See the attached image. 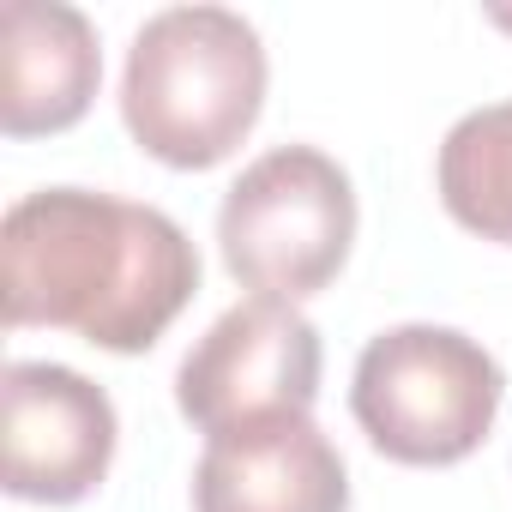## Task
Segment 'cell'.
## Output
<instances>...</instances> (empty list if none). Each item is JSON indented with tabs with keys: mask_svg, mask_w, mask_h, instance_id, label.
I'll list each match as a JSON object with an SVG mask.
<instances>
[{
	"mask_svg": "<svg viewBox=\"0 0 512 512\" xmlns=\"http://www.w3.org/2000/svg\"><path fill=\"white\" fill-rule=\"evenodd\" d=\"M103 85V49L79 7L7 0L0 13V133L43 139L85 121Z\"/></svg>",
	"mask_w": 512,
	"mask_h": 512,
	"instance_id": "8",
	"label": "cell"
},
{
	"mask_svg": "<svg viewBox=\"0 0 512 512\" xmlns=\"http://www.w3.org/2000/svg\"><path fill=\"white\" fill-rule=\"evenodd\" d=\"M193 512H350V470L314 416H272L205 446Z\"/></svg>",
	"mask_w": 512,
	"mask_h": 512,
	"instance_id": "7",
	"label": "cell"
},
{
	"mask_svg": "<svg viewBox=\"0 0 512 512\" xmlns=\"http://www.w3.org/2000/svg\"><path fill=\"white\" fill-rule=\"evenodd\" d=\"M199 290V247L157 211L91 187H37L0 223L7 326H55L109 356H145Z\"/></svg>",
	"mask_w": 512,
	"mask_h": 512,
	"instance_id": "1",
	"label": "cell"
},
{
	"mask_svg": "<svg viewBox=\"0 0 512 512\" xmlns=\"http://www.w3.org/2000/svg\"><path fill=\"white\" fill-rule=\"evenodd\" d=\"M115 404L79 368L13 362L0 380V482L13 500L73 506L115 458Z\"/></svg>",
	"mask_w": 512,
	"mask_h": 512,
	"instance_id": "6",
	"label": "cell"
},
{
	"mask_svg": "<svg viewBox=\"0 0 512 512\" xmlns=\"http://www.w3.org/2000/svg\"><path fill=\"white\" fill-rule=\"evenodd\" d=\"M494 19H500V25H512V13H494Z\"/></svg>",
	"mask_w": 512,
	"mask_h": 512,
	"instance_id": "10",
	"label": "cell"
},
{
	"mask_svg": "<svg viewBox=\"0 0 512 512\" xmlns=\"http://www.w3.org/2000/svg\"><path fill=\"white\" fill-rule=\"evenodd\" d=\"M320 368V332L296 302L247 296L181 356L175 404L205 440H217L272 416H308L320 398Z\"/></svg>",
	"mask_w": 512,
	"mask_h": 512,
	"instance_id": "5",
	"label": "cell"
},
{
	"mask_svg": "<svg viewBox=\"0 0 512 512\" xmlns=\"http://www.w3.org/2000/svg\"><path fill=\"white\" fill-rule=\"evenodd\" d=\"M506 398L500 362L452 326H392L368 338L350 380V410L368 446L392 464L446 470L470 458Z\"/></svg>",
	"mask_w": 512,
	"mask_h": 512,
	"instance_id": "3",
	"label": "cell"
},
{
	"mask_svg": "<svg viewBox=\"0 0 512 512\" xmlns=\"http://www.w3.org/2000/svg\"><path fill=\"white\" fill-rule=\"evenodd\" d=\"M266 109V43L229 7L151 13L127 49L121 121L169 169L223 163Z\"/></svg>",
	"mask_w": 512,
	"mask_h": 512,
	"instance_id": "2",
	"label": "cell"
},
{
	"mask_svg": "<svg viewBox=\"0 0 512 512\" xmlns=\"http://www.w3.org/2000/svg\"><path fill=\"white\" fill-rule=\"evenodd\" d=\"M356 241V187L320 145H278L253 157L223 205H217V247L241 290L302 302L320 296Z\"/></svg>",
	"mask_w": 512,
	"mask_h": 512,
	"instance_id": "4",
	"label": "cell"
},
{
	"mask_svg": "<svg viewBox=\"0 0 512 512\" xmlns=\"http://www.w3.org/2000/svg\"><path fill=\"white\" fill-rule=\"evenodd\" d=\"M434 187L452 223L512 247V97L452 121V133L440 139Z\"/></svg>",
	"mask_w": 512,
	"mask_h": 512,
	"instance_id": "9",
	"label": "cell"
}]
</instances>
